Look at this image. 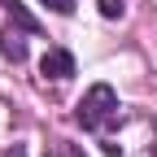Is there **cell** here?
Returning a JSON list of instances; mask_svg holds the SVG:
<instances>
[{
    "mask_svg": "<svg viewBox=\"0 0 157 157\" xmlns=\"http://www.w3.org/2000/svg\"><path fill=\"white\" fill-rule=\"evenodd\" d=\"M113 118H118V92L109 83H92L87 96L78 101V122H83L87 131H105Z\"/></svg>",
    "mask_w": 157,
    "mask_h": 157,
    "instance_id": "6da1fadb",
    "label": "cell"
},
{
    "mask_svg": "<svg viewBox=\"0 0 157 157\" xmlns=\"http://www.w3.org/2000/svg\"><path fill=\"white\" fill-rule=\"evenodd\" d=\"M52 13H74V0H44Z\"/></svg>",
    "mask_w": 157,
    "mask_h": 157,
    "instance_id": "8992f818",
    "label": "cell"
},
{
    "mask_svg": "<svg viewBox=\"0 0 157 157\" xmlns=\"http://www.w3.org/2000/svg\"><path fill=\"white\" fill-rule=\"evenodd\" d=\"M0 52H5V61H26V39L17 31H0Z\"/></svg>",
    "mask_w": 157,
    "mask_h": 157,
    "instance_id": "3957f363",
    "label": "cell"
},
{
    "mask_svg": "<svg viewBox=\"0 0 157 157\" xmlns=\"http://www.w3.org/2000/svg\"><path fill=\"white\" fill-rule=\"evenodd\" d=\"M101 13L113 22V17H122V13H127V0H101Z\"/></svg>",
    "mask_w": 157,
    "mask_h": 157,
    "instance_id": "277c9868",
    "label": "cell"
},
{
    "mask_svg": "<svg viewBox=\"0 0 157 157\" xmlns=\"http://www.w3.org/2000/svg\"><path fill=\"white\" fill-rule=\"evenodd\" d=\"M9 157H26V148H22V144H13V148H9Z\"/></svg>",
    "mask_w": 157,
    "mask_h": 157,
    "instance_id": "52a82bcc",
    "label": "cell"
},
{
    "mask_svg": "<svg viewBox=\"0 0 157 157\" xmlns=\"http://www.w3.org/2000/svg\"><path fill=\"white\" fill-rule=\"evenodd\" d=\"M39 74L61 83V78H70V74H74V57H70L66 48H48V52H44V61H39Z\"/></svg>",
    "mask_w": 157,
    "mask_h": 157,
    "instance_id": "7a4b0ae2",
    "label": "cell"
},
{
    "mask_svg": "<svg viewBox=\"0 0 157 157\" xmlns=\"http://www.w3.org/2000/svg\"><path fill=\"white\" fill-rule=\"evenodd\" d=\"M52 157H83V153H78L70 140H52Z\"/></svg>",
    "mask_w": 157,
    "mask_h": 157,
    "instance_id": "5b68a950",
    "label": "cell"
}]
</instances>
